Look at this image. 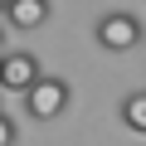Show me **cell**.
Returning a JSON list of instances; mask_svg holds the SVG:
<instances>
[{
	"mask_svg": "<svg viewBox=\"0 0 146 146\" xmlns=\"http://www.w3.org/2000/svg\"><path fill=\"white\" fill-rule=\"evenodd\" d=\"M49 20V0H10V5H5V25L10 29H39Z\"/></svg>",
	"mask_w": 146,
	"mask_h": 146,
	"instance_id": "4",
	"label": "cell"
},
{
	"mask_svg": "<svg viewBox=\"0 0 146 146\" xmlns=\"http://www.w3.org/2000/svg\"><path fill=\"white\" fill-rule=\"evenodd\" d=\"M93 39H98L107 54H127V49L141 44V20L127 15V10H107V15L93 25Z\"/></svg>",
	"mask_w": 146,
	"mask_h": 146,
	"instance_id": "2",
	"label": "cell"
},
{
	"mask_svg": "<svg viewBox=\"0 0 146 146\" xmlns=\"http://www.w3.org/2000/svg\"><path fill=\"white\" fill-rule=\"evenodd\" d=\"M39 58L29 54V49H20V54H0V93H25L34 78H39Z\"/></svg>",
	"mask_w": 146,
	"mask_h": 146,
	"instance_id": "3",
	"label": "cell"
},
{
	"mask_svg": "<svg viewBox=\"0 0 146 146\" xmlns=\"http://www.w3.org/2000/svg\"><path fill=\"white\" fill-rule=\"evenodd\" d=\"M122 122H127L136 136H146V93H127V102H122Z\"/></svg>",
	"mask_w": 146,
	"mask_h": 146,
	"instance_id": "5",
	"label": "cell"
},
{
	"mask_svg": "<svg viewBox=\"0 0 146 146\" xmlns=\"http://www.w3.org/2000/svg\"><path fill=\"white\" fill-rule=\"evenodd\" d=\"M5 5H10V0H0V20H5Z\"/></svg>",
	"mask_w": 146,
	"mask_h": 146,
	"instance_id": "8",
	"label": "cell"
},
{
	"mask_svg": "<svg viewBox=\"0 0 146 146\" xmlns=\"http://www.w3.org/2000/svg\"><path fill=\"white\" fill-rule=\"evenodd\" d=\"M20 98H25V117H29V122H54V117H63V112H68L73 88H68V78L39 73V78H34Z\"/></svg>",
	"mask_w": 146,
	"mask_h": 146,
	"instance_id": "1",
	"label": "cell"
},
{
	"mask_svg": "<svg viewBox=\"0 0 146 146\" xmlns=\"http://www.w3.org/2000/svg\"><path fill=\"white\" fill-rule=\"evenodd\" d=\"M0 54H5V49H0Z\"/></svg>",
	"mask_w": 146,
	"mask_h": 146,
	"instance_id": "9",
	"label": "cell"
},
{
	"mask_svg": "<svg viewBox=\"0 0 146 146\" xmlns=\"http://www.w3.org/2000/svg\"><path fill=\"white\" fill-rule=\"evenodd\" d=\"M0 49H5V20H0Z\"/></svg>",
	"mask_w": 146,
	"mask_h": 146,
	"instance_id": "7",
	"label": "cell"
},
{
	"mask_svg": "<svg viewBox=\"0 0 146 146\" xmlns=\"http://www.w3.org/2000/svg\"><path fill=\"white\" fill-rule=\"evenodd\" d=\"M15 136H20L15 117H5V112H0V146H15Z\"/></svg>",
	"mask_w": 146,
	"mask_h": 146,
	"instance_id": "6",
	"label": "cell"
}]
</instances>
